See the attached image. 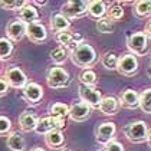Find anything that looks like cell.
I'll return each instance as SVG.
<instances>
[{
    "instance_id": "1",
    "label": "cell",
    "mask_w": 151,
    "mask_h": 151,
    "mask_svg": "<svg viewBox=\"0 0 151 151\" xmlns=\"http://www.w3.org/2000/svg\"><path fill=\"white\" fill-rule=\"evenodd\" d=\"M70 59H72V62H73L76 66L88 69V68H91L93 63L96 62L98 56H96L95 49H93L89 43H85V42H83V43H81L79 46H76L72 50Z\"/></svg>"
},
{
    "instance_id": "2",
    "label": "cell",
    "mask_w": 151,
    "mask_h": 151,
    "mask_svg": "<svg viewBox=\"0 0 151 151\" xmlns=\"http://www.w3.org/2000/svg\"><path fill=\"white\" fill-rule=\"evenodd\" d=\"M124 134L131 142L141 144V142H145L148 138V128L144 121H134L125 125Z\"/></svg>"
},
{
    "instance_id": "3",
    "label": "cell",
    "mask_w": 151,
    "mask_h": 151,
    "mask_svg": "<svg viewBox=\"0 0 151 151\" xmlns=\"http://www.w3.org/2000/svg\"><path fill=\"white\" fill-rule=\"evenodd\" d=\"M46 82L49 85V88H53V89L65 88V86H68L70 83L69 73L63 68H60V66H53L47 72Z\"/></svg>"
},
{
    "instance_id": "4",
    "label": "cell",
    "mask_w": 151,
    "mask_h": 151,
    "mask_svg": "<svg viewBox=\"0 0 151 151\" xmlns=\"http://www.w3.org/2000/svg\"><path fill=\"white\" fill-rule=\"evenodd\" d=\"M148 37L145 36L144 32H135L131 36H128L127 45L128 49L132 52V55H145L147 52V46H148Z\"/></svg>"
},
{
    "instance_id": "5",
    "label": "cell",
    "mask_w": 151,
    "mask_h": 151,
    "mask_svg": "<svg viewBox=\"0 0 151 151\" xmlns=\"http://www.w3.org/2000/svg\"><path fill=\"white\" fill-rule=\"evenodd\" d=\"M88 6H89V1L70 0V1H66L62 6V14L66 16L68 19L69 17H81V16H83L85 13L88 12Z\"/></svg>"
},
{
    "instance_id": "6",
    "label": "cell",
    "mask_w": 151,
    "mask_h": 151,
    "mask_svg": "<svg viewBox=\"0 0 151 151\" xmlns=\"http://www.w3.org/2000/svg\"><path fill=\"white\" fill-rule=\"evenodd\" d=\"M79 96H81L82 102L88 104L91 108H98L99 109V105L102 101V95L98 89H95L92 86H88V85H79Z\"/></svg>"
},
{
    "instance_id": "7",
    "label": "cell",
    "mask_w": 151,
    "mask_h": 151,
    "mask_svg": "<svg viewBox=\"0 0 151 151\" xmlns=\"http://www.w3.org/2000/svg\"><path fill=\"white\" fill-rule=\"evenodd\" d=\"M66 125V121H60V119H55L52 116H46V118H40L37 119V125L35 128L36 134H40V135H46L50 131H55V129H62Z\"/></svg>"
},
{
    "instance_id": "8",
    "label": "cell",
    "mask_w": 151,
    "mask_h": 151,
    "mask_svg": "<svg viewBox=\"0 0 151 151\" xmlns=\"http://www.w3.org/2000/svg\"><path fill=\"white\" fill-rule=\"evenodd\" d=\"M138 70V59L132 53H125L122 56H119L118 60V72L125 75V76H131L134 73H137Z\"/></svg>"
},
{
    "instance_id": "9",
    "label": "cell",
    "mask_w": 151,
    "mask_h": 151,
    "mask_svg": "<svg viewBox=\"0 0 151 151\" xmlns=\"http://www.w3.org/2000/svg\"><path fill=\"white\" fill-rule=\"evenodd\" d=\"M115 132H116V127H115V124H114V122L106 121V122L99 124L98 128H96V131H95V138H96V142H99V144H102V145L109 144V142L114 139Z\"/></svg>"
},
{
    "instance_id": "10",
    "label": "cell",
    "mask_w": 151,
    "mask_h": 151,
    "mask_svg": "<svg viewBox=\"0 0 151 151\" xmlns=\"http://www.w3.org/2000/svg\"><path fill=\"white\" fill-rule=\"evenodd\" d=\"M4 78H6L7 83L10 86H13V88H24L29 83L24 72L20 68H17V66L9 68L6 70V73H4Z\"/></svg>"
},
{
    "instance_id": "11",
    "label": "cell",
    "mask_w": 151,
    "mask_h": 151,
    "mask_svg": "<svg viewBox=\"0 0 151 151\" xmlns=\"http://www.w3.org/2000/svg\"><path fill=\"white\" fill-rule=\"evenodd\" d=\"M26 36L33 42V43H42L47 37L46 27L42 23H30L26 24Z\"/></svg>"
},
{
    "instance_id": "12",
    "label": "cell",
    "mask_w": 151,
    "mask_h": 151,
    "mask_svg": "<svg viewBox=\"0 0 151 151\" xmlns=\"http://www.w3.org/2000/svg\"><path fill=\"white\" fill-rule=\"evenodd\" d=\"M56 40L62 45V47H70L72 50L76 46H79L81 43H83V37L79 33H72L69 30L58 33L56 35Z\"/></svg>"
},
{
    "instance_id": "13",
    "label": "cell",
    "mask_w": 151,
    "mask_h": 151,
    "mask_svg": "<svg viewBox=\"0 0 151 151\" xmlns=\"http://www.w3.org/2000/svg\"><path fill=\"white\" fill-rule=\"evenodd\" d=\"M91 111L92 108L85 102H76L70 106L69 109V118L76 121V122H82L85 119H88L91 116Z\"/></svg>"
},
{
    "instance_id": "14",
    "label": "cell",
    "mask_w": 151,
    "mask_h": 151,
    "mask_svg": "<svg viewBox=\"0 0 151 151\" xmlns=\"http://www.w3.org/2000/svg\"><path fill=\"white\" fill-rule=\"evenodd\" d=\"M6 33L12 42H19L26 36V23L22 20H12L6 27Z\"/></svg>"
},
{
    "instance_id": "15",
    "label": "cell",
    "mask_w": 151,
    "mask_h": 151,
    "mask_svg": "<svg viewBox=\"0 0 151 151\" xmlns=\"http://www.w3.org/2000/svg\"><path fill=\"white\" fill-rule=\"evenodd\" d=\"M23 93H24V98H26L29 102L37 104V102L42 99V96H43V89H42V86H40L39 83L29 82L23 88Z\"/></svg>"
},
{
    "instance_id": "16",
    "label": "cell",
    "mask_w": 151,
    "mask_h": 151,
    "mask_svg": "<svg viewBox=\"0 0 151 151\" xmlns=\"http://www.w3.org/2000/svg\"><path fill=\"white\" fill-rule=\"evenodd\" d=\"M119 104L129 109H135L139 106V95L134 89H125L119 95Z\"/></svg>"
},
{
    "instance_id": "17",
    "label": "cell",
    "mask_w": 151,
    "mask_h": 151,
    "mask_svg": "<svg viewBox=\"0 0 151 151\" xmlns=\"http://www.w3.org/2000/svg\"><path fill=\"white\" fill-rule=\"evenodd\" d=\"M70 22L66 16H63L62 13H55L50 16V27L53 32L60 33V32H66L69 29Z\"/></svg>"
},
{
    "instance_id": "18",
    "label": "cell",
    "mask_w": 151,
    "mask_h": 151,
    "mask_svg": "<svg viewBox=\"0 0 151 151\" xmlns=\"http://www.w3.org/2000/svg\"><path fill=\"white\" fill-rule=\"evenodd\" d=\"M39 19V12H37V9L33 7L29 1H27V4L22 7L20 10H19V20H22L23 23L26 24H30V23H36V20Z\"/></svg>"
},
{
    "instance_id": "19",
    "label": "cell",
    "mask_w": 151,
    "mask_h": 151,
    "mask_svg": "<svg viewBox=\"0 0 151 151\" xmlns=\"http://www.w3.org/2000/svg\"><path fill=\"white\" fill-rule=\"evenodd\" d=\"M119 109V101L114 96H105L101 101L99 105V111L104 115H115Z\"/></svg>"
},
{
    "instance_id": "20",
    "label": "cell",
    "mask_w": 151,
    "mask_h": 151,
    "mask_svg": "<svg viewBox=\"0 0 151 151\" xmlns=\"http://www.w3.org/2000/svg\"><path fill=\"white\" fill-rule=\"evenodd\" d=\"M19 125L23 131H35L37 125V119L33 111H24L19 118Z\"/></svg>"
},
{
    "instance_id": "21",
    "label": "cell",
    "mask_w": 151,
    "mask_h": 151,
    "mask_svg": "<svg viewBox=\"0 0 151 151\" xmlns=\"http://www.w3.org/2000/svg\"><path fill=\"white\" fill-rule=\"evenodd\" d=\"M69 109L70 106H68L66 104H62V102H56L50 106L49 112L50 116L55 118V119H60V121H66V118L69 116Z\"/></svg>"
},
{
    "instance_id": "22",
    "label": "cell",
    "mask_w": 151,
    "mask_h": 151,
    "mask_svg": "<svg viewBox=\"0 0 151 151\" xmlns=\"http://www.w3.org/2000/svg\"><path fill=\"white\" fill-rule=\"evenodd\" d=\"M106 3L105 1H101V0H93V1H89V6H88V13L95 17V19H102L106 13Z\"/></svg>"
},
{
    "instance_id": "23",
    "label": "cell",
    "mask_w": 151,
    "mask_h": 151,
    "mask_svg": "<svg viewBox=\"0 0 151 151\" xmlns=\"http://www.w3.org/2000/svg\"><path fill=\"white\" fill-rule=\"evenodd\" d=\"M24 145H26V141H24L23 135L16 131V132H12L9 137H7V147L12 151H23Z\"/></svg>"
},
{
    "instance_id": "24",
    "label": "cell",
    "mask_w": 151,
    "mask_h": 151,
    "mask_svg": "<svg viewBox=\"0 0 151 151\" xmlns=\"http://www.w3.org/2000/svg\"><path fill=\"white\" fill-rule=\"evenodd\" d=\"M45 141H46V144L50 147V148H59V147L63 145L65 137H63L62 131L55 129V131H50L49 134L45 135Z\"/></svg>"
},
{
    "instance_id": "25",
    "label": "cell",
    "mask_w": 151,
    "mask_h": 151,
    "mask_svg": "<svg viewBox=\"0 0 151 151\" xmlns=\"http://www.w3.org/2000/svg\"><path fill=\"white\" fill-rule=\"evenodd\" d=\"M13 53V42L9 37H0V59H9Z\"/></svg>"
},
{
    "instance_id": "26",
    "label": "cell",
    "mask_w": 151,
    "mask_h": 151,
    "mask_svg": "<svg viewBox=\"0 0 151 151\" xmlns=\"http://www.w3.org/2000/svg\"><path fill=\"white\" fill-rule=\"evenodd\" d=\"M50 59H52L53 63L62 65V63L68 59V52H66V49L62 47V46H58V47H55V49H52V50H50Z\"/></svg>"
},
{
    "instance_id": "27",
    "label": "cell",
    "mask_w": 151,
    "mask_h": 151,
    "mask_svg": "<svg viewBox=\"0 0 151 151\" xmlns=\"http://www.w3.org/2000/svg\"><path fill=\"white\" fill-rule=\"evenodd\" d=\"M118 60H119V58L116 56L114 52H106L104 56H102V59H101L104 68H106V69H109V70L118 69Z\"/></svg>"
},
{
    "instance_id": "28",
    "label": "cell",
    "mask_w": 151,
    "mask_h": 151,
    "mask_svg": "<svg viewBox=\"0 0 151 151\" xmlns=\"http://www.w3.org/2000/svg\"><path fill=\"white\" fill-rule=\"evenodd\" d=\"M139 108L144 112L151 114V88L142 91V93L139 95Z\"/></svg>"
},
{
    "instance_id": "29",
    "label": "cell",
    "mask_w": 151,
    "mask_h": 151,
    "mask_svg": "<svg viewBox=\"0 0 151 151\" xmlns=\"http://www.w3.org/2000/svg\"><path fill=\"white\" fill-rule=\"evenodd\" d=\"M96 29H98L99 33L108 35V33H112L114 32V23L111 22V19L102 17V19L96 20Z\"/></svg>"
},
{
    "instance_id": "30",
    "label": "cell",
    "mask_w": 151,
    "mask_h": 151,
    "mask_svg": "<svg viewBox=\"0 0 151 151\" xmlns=\"http://www.w3.org/2000/svg\"><path fill=\"white\" fill-rule=\"evenodd\" d=\"M135 14L139 17H145L151 14V1L150 0H141L135 3Z\"/></svg>"
},
{
    "instance_id": "31",
    "label": "cell",
    "mask_w": 151,
    "mask_h": 151,
    "mask_svg": "<svg viewBox=\"0 0 151 151\" xmlns=\"http://www.w3.org/2000/svg\"><path fill=\"white\" fill-rule=\"evenodd\" d=\"M79 79H81V83H83V85L93 86L96 83V73L92 69H83V72L79 76Z\"/></svg>"
},
{
    "instance_id": "32",
    "label": "cell",
    "mask_w": 151,
    "mask_h": 151,
    "mask_svg": "<svg viewBox=\"0 0 151 151\" xmlns=\"http://www.w3.org/2000/svg\"><path fill=\"white\" fill-rule=\"evenodd\" d=\"M106 14H108V19L111 20H119L124 16V9L119 4H111L109 9L106 10Z\"/></svg>"
},
{
    "instance_id": "33",
    "label": "cell",
    "mask_w": 151,
    "mask_h": 151,
    "mask_svg": "<svg viewBox=\"0 0 151 151\" xmlns=\"http://www.w3.org/2000/svg\"><path fill=\"white\" fill-rule=\"evenodd\" d=\"M27 4V1L22 0H14V1H1L0 0V7H3L4 10H20Z\"/></svg>"
},
{
    "instance_id": "34",
    "label": "cell",
    "mask_w": 151,
    "mask_h": 151,
    "mask_svg": "<svg viewBox=\"0 0 151 151\" xmlns=\"http://www.w3.org/2000/svg\"><path fill=\"white\" fill-rule=\"evenodd\" d=\"M12 129V121L4 115H0V137H4Z\"/></svg>"
},
{
    "instance_id": "35",
    "label": "cell",
    "mask_w": 151,
    "mask_h": 151,
    "mask_svg": "<svg viewBox=\"0 0 151 151\" xmlns=\"http://www.w3.org/2000/svg\"><path fill=\"white\" fill-rule=\"evenodd\" d=\"M105 151H124V147H122V144H119L118 141L115 139H112L109 144H106L105 145Z\"/></svg>"
},
{
    "instance_id": "36",
    "label": "cell",
    "mask_w": 151,
    "mask_h": 151,
    "mask_svg": "<svg viewBox=\"0 0 151 151\" xmlns=\"http://www.w3.org/2000/svg\"><path fill=\"white\" fill-rule=\"evenodd\" d=\"M9 83L6 81V78H0V96H3V95H6L7 91H9Z\"/></svg>"
},
{
    "instance_id": "37",
    "label": "cell",
    "mask_w": 151,
    "mask_h": 151,
    "mask_svg": "<svg viewBox=\"0 0 151 151\" xmlns=\"http://www.w3.org/2000/svg\"><path fill=\"white\" fill-rule=\"evenodd\" d=\"M144 33H145L147 37H150L151 39V20L147 23V26H145V32H144Z\"/></svg>"
},
{
    "instance_id": "38",
    "label": "cell",
    "mask_w": 151,
    "mask_h": 151,
    "mask_svg": "<svg viewBox=\"0 0 151 151\" xmlns=\"http://www.w3.org/2000/svg\"><path fill=\"white\" fill-rule=\"evenodd\" d=\"M46 3H47L46 0H37V1H36V4H39V6H45Z\"/></svg>"
},
{
    "instance_id": "39",
    "label": "cell",
    "mask_w": 151,
    "mask_h": 151,
    "mask_svg": "<svg viewBox=\"0 0 151 151\" xmlns=\"http://www.w3.org/2000/svg\"><path fill=\"white\" fill-rule=\"evenodd\" d=\"M147 144L150 145V148H151V131L148 132V138H147Z\"/></svg>"
},
{
    "instance_id": "40",
    "label": "cell",
    "mask_w": 151,
    "mask_h": 151,
    "mask_svg": "<svg viewBox=\"0 0 151 151\" xmlns=\"http://www.w3.org/2000/svg\"><path fill=\"white\" fill-rule=\"evenodd\" d=\"M30 151H45V150L40 148V147H36V148H33V150H30Z\"/></svg>"
},
{
    "instance_id": "41",
    "label": "cell",
    "mask_w": 151,
    "mask_h": 151,
    "mask_svg": "<svg viewBox=\"0 0 151 151\" xmlns=\"http://www.w3.org/2000/svg\"><path fill=\"white\" fill-rule=\"evenodd\" d=\"M62 151H70V150H62Z\"/></svg>"
},
{
    "instance_id": "42",
    "label": "cell",
    "mask_w": 151,
    "mask_h": 151,
    "mask_svg": "<svg viewBox=\"0 0 151 151\" xmlns=\"http://www.w3.org/2000/svg\"><path fill=\"white\" fill-rule=\"evenodd\" d=\"M150 73H151V66H150Z\"/></svg>"
},
{
    "instance_id": "43",
    "label": "cell",
    "mask_w": 151,
    "mask_h": 151,
    "mask_svg": "<svg viewBox=\"0 0 151 151\" xmlns=\"http://www.w3.org/2000/svg\"><path fill=\"white\" fill-rule=\"evenodd\" d=\"M101 151H105V150H101Z\"/></svg>"
}]
</instances>
